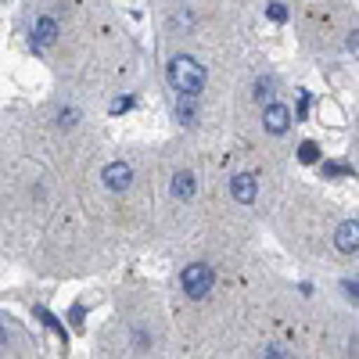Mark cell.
Instances as JSON below:
<instances>
[{"label": "cell", "mask_w": 359, "mask_h": 359, "mask_svg": "<svg viewBox=\"0 0 359 359\" xmlns=\"http://www.w3.org/2000/svg\"><path fill=\"white\" fill-rule=\"evenodd\" d=\"M298 158H302L306 165H309V162H316V158H320V151H316V144H313V140H306L302 147H298Z\"/></svg>", "instance_id": "11"}, {"label": "cell", "mask_w": 359, "mask_h": 359, "mask_svg": "<svg viewBox=\"0 0 359 359\" xmlns=\"http://www.w3.org/2000/svg\"><path fill=\"white\" fill-rule=\"evenodd\" d=\"M133 108V97H118V101H111V111L118 115V111H130Z\"/></svg>", "instance_id": "15"}, {"label": "cell", "mask_w": 359, "mask_h": 359, "mask_svg": "<svg viewBox=\"0 0 359 359\" xmlns=\"http://www.w3.org/2000/svg\"><path fill=\"white\" fill-rule=\"evenodd\" d=\"M273 86H277L273 79H259V83H255V101H262V104H266L269 97H273Z\"/></svg>", "instance_id": "10"}, {"label": "cell", "mask_w": 359, "mask_h": 359, "mask_svg": "<svg viewBox=\"0 0 359 359\" xmlns=\"http://www.w3.org/2000/svg\"><path fill=\"white\" fill-rule=\"evenodd\" d=\"M194 191H198V184H194V172H176L172 176V198H180V201H191L194 198Z\"/></svg>", "instance_id": "8"}, {"label": "cell", "mask_w": 359, "mask_h": 359, "mask_svg": "<svg viewBox=\"0 0 359 359\" xmlns=\"http://www.w3.org/2000/svg\"><path fill=\"white\" fill-rule=\"evenodd\" d=\"M262 126H266V133L284 137V133L291 130V111H287L284 104H277V101H266V108H262Z\"/></svg>", "instance_id": "3"}, {"label": "cell", "mask_w": 359, "mask_h": 359, "mask_svg": "<svg viewBox=\"0 0 359 359\" xmlns=\"http://www.w3.org/2000/svg\"><path fill=\"white\" fill-rule=\"evenodd\" d=\"M180 284H184V291L191 298H205L208 291H212V269H208L205 262H191L184 273H180Z\"/></svg>", "instance_id": "2"}, {"label": "cell", "mask_w": 359, "mask_h": 359, "mask_svg": "<svg viewBox=\"0 0 359 359\" xmlns=\"http://www.w3.org/2000/svg\"><path fill=\"white\" fill-rule=\"evenodd\" d=\"M345 47H348V50H352V54H355V50H359V40H355V29H352V36H348V43H345Z\"/></svg>", "instance_id": "17"}, {"label": "cell", "mask_w": 359, "mask_h": 359, "mask_svg": "<svg viewBox=\"0 0 359 359\" xmlns=\"http://www.w3.org/2000/svg\"><path fill=\"white\" fill-rule=\"evenodd\" d=\"M230 194L241 201V205H252L255 201V194H259V184H255V176L252 172H237L233 180H230Z\"/></svg>", "instance_id": "5"}, {"label": "cell", "mask_w": 359, "mask_h": 359, "mask_svg": "<svg viewBox=\"0 0 359 359\" xmlns=\"http://www.w3.org/2000/svg\"><path fill=\"white\" fill-rule=\"evenodd\" d=\"M341 291H345V298H348V302L355 306V291H359V284H355V280H341Z\"/></svg>", "instance_id": "14"}, {"label": "cell", "mask_w": 359, "mask_h": 359, "mask_svg": "<svg viewBox=\"0 0 359 359\" xmlns=\"http://www.w3.org/2000/svg\"><path fill=\"white\" fill-rule=\"evenodd\" d=\"M176 118L184 126H198V104L191 94H176Z\"/></svg>", "instance_id": "9"}, {"label": "cell", "mask_w": 359, "mask_h": 359, "mask_svg": "<svg viewBox=\"0 0 359 359\" xmlns=\"http://www.w3.org/2000/svg\"><path fill=\"white\" fill-rule=\"evenodd\" d=\"M101 180L108 191H126L133 184V169H130V162H111V165H104Z\"/></svg>", "instance_id": "4"}, {"label": "cell", "mask_w": 359, "mask_h": 359, "mask_svg": "<svg viewBox=\"0 0 359 359\" xmlns=\"http://www.w3.org/2000/svg\"><path fill=\"white\" fill-rule=\"evenodd\" d=\"M54 43H57V18H50V15L36 18V25H33V47H54Z\"/></svg>", "instance_id": "7"}, {"label": "cell", "mask_w": 359, "mask_h": 359, "mask_svg": "<svg viewBox=\"0 0 359 359\" xmlns=\"http://www.w3.org/2000/svg\"><path fill=\"white\" fill-rule=\"evenodd\" d=\"M266 15H269V18H273V22H287V8L280 4V0H273V4H269V8H266Z\"/></svg>", "instance_id": "12"}, {"label": "cell", "mask_w": 359, "mask_h": 359, "mask_svg": "<svg viewBox=\"0 0 359 359\" xmlns=\"http://www.w3.org/2000/svg\"><path fill=\"white\" fill-rule=\"evenodd\" d=\"M323 172L327 176H341V172H352L348 165H338V162H331V165H323Z\"/></svg>", "instance_id": "16"}, {"label": "cell", "mask_w": 359, "mask_h": 359, "mask_svg": "<svg viewBox=\"0 0 359 359\" xmlns=\"http://www.w3.org/2000/svg\"><path fill=\"white\" fill-rule=\"evenodd\" d=\"M8 341V331H4V327H0V345H4Z\"/></svg>", "instance_id": "18"}, {"label": "cell", "mask_w": 359, "mask_h": 359, "mask_svg": "<svg viewBox=\"0 0 359 359\" xmlns=\"http://www.w3.org/2000/svg\"><path fill=\"white\" fill-rule=\"evenodd\" d=\"M334 245H338V252H345V255H355V252H359V223H355V219H345V223L338 226Z\"/></svg>", "instance_id": "6"}, {"label": "cell", "mask_w": 359, "mask_h": 359, "mask_svg": "<svg viewBox=\"0 0 359 359\" xmlns=\"http://www.w3.org/2000/svg\"><path fill=\"white\" fill-rule=\"evenodd\" d=\"M76 118H79V111H76V108H69V111L57 115V123H62V126H76Z\"/></svg>", "instance_id": "13"}, {"label": "cell", "mask_w": 359, "mask_h": 359, "mask_svg": "<svg viewBox=\"0 0 359 359\" xmlns=\"http://www.w3.org/2000/svg\"><path fill=\"white\" fill-rule=\"evenodd\" d=\"M169 83H172L176 94L198 97L201 90H205V83H208V76H205V69L194 62L191 54H176L172 62H169Z\"/></svg>", "instance_id": "1"}]
</instances>
